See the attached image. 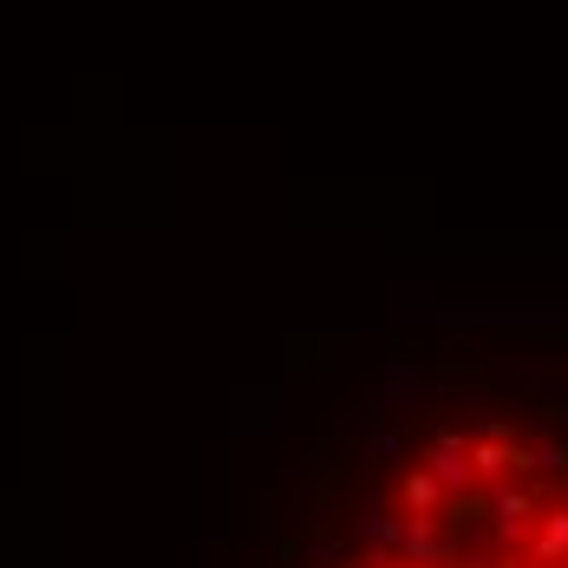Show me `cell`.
Wrapping results in <instances>:
<instances>
[{
	"label": "cell",
	"instance_id": "obj_1",
	"mask_svg": "<svg viewBox=\"0 0 568 568\" xmlns=\"http://www.w3.org/2000/svg\"><path fill=\"white\" fill-rule=\"evenodd\" d=\"M262 568H568V359L393 353L262 497Z\"/></svg>",
	"mask_w": 568,
	"mask_h": 568
}]
</instances>
